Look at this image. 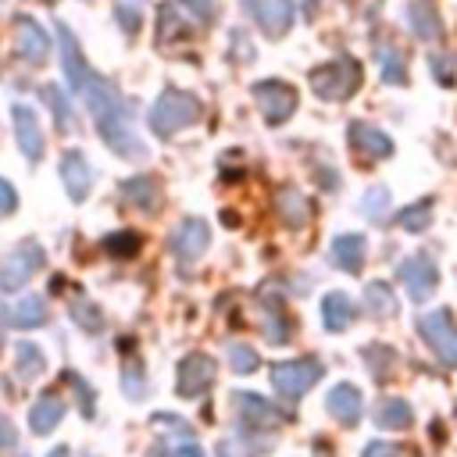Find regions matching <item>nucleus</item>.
Here are the masks:
<instances>
[{
	"label": "nucleus",
	"mask_w": 457,
	"mask_h": 457,
	"mask_svg": "<svg viewBox=\"0 0 457 457\" xmlns=\"http://www.w3.org/2000/svg\"><path fill=\"white\" fill-rule=\"evenodd\" d=\"M318 378H321V361L318 357H293V361H278L271 368V386L289 403L300 400Z\"/></svg>",
	"instance_id": "20e7f679"
},
{
	"label": "nucleus",
	"mask_w": 457,
	"mask_h": 457,
	"mask_svg": "<svg viewBox=\"0 0 457 457\" xmlns=\"http://www.w3.org/2000/svg\"><path fill=\"white\" fill-rule=\"evenodd\" d=\"M114 18H118V25H121L125 36H136L139 25H143V11H136V7H121V4H114Z\"/></svg>",
	"instance_id": "a19ab883"
},
{
	"label": "nucleus",
	"mask_w": 457,
	"mask_h": 457,
	"mask_svg": "<svg viewBox=\"0 0 457 457\" xmlns=\"http://www.w3.org/2000/svg\"><path fill=\"white\" fill-rule=\"evenodd\" d=\"M121 389L129 400H139L146 393V375H143V357H136L125 346V361H121Z\"/></svg>",
	"instance_id": "c85d7f7f"
},
{
	"label": "nucleus",
	"mask_w": 457,
	"mask_h": 457,
	"mask_svg": "<svg viewBox=\"0 0 457 457\" xmlns=\"http://www.w3.org/2000/svg\"><path fill=\"white\" fill-rule=\"evenodd\" d=\"M275 211H278V218H282L289 228H303V225L311 221V200H307L300 189H293V186H282V189L275 193Z\"/></svg>",
	"instance_id": "4be33fe9"
},
{
	"label": "nucleus",
	"mask_w": 457,
	"mask_h": 457,
	"mask_svg": "<svg viewBox=\"0 0 457 457\" xmlns=\"http://www.w3.org/2000/svg\"><path fill=\"white\" fill-rule=\"evenodd\" d=\"M46 457H68V446H57V450H50Z\"/></svg>",
	"instance_id": "8fccbe9b"
},
{
	"label": "nucleus",
	"mask_w": 457,
	"mask_h": 457,
	"mask_svg": "<svg viewBox=\"0 0 457 457\" xmlns=\"http://www.w3.org/2000/svg\"><path fill=\"white\" fill-rule=\"evenodd\" d=\"M321 325L328 332H346L353 325V303L346 293H325L321 300Z\"/></svg>",
	"instance_id": "393cba45"
},
{
	"label": "nucleus",
	"mask_w": 457,
	"mask_h": 457,
	"mask_svg": "<svg viewBox=\"0 0 457 457\" xmlns=\"http://www.w3.org/2000/svg\"><path fill=\"white\" fill-rule=\"evenodd\" d=\"M432 214H436V207H432V200L425 196V200L403 207V211L396 214V225H400L403 232H425V228L432 225Z\"/></svg>",
	"instance_id": "7c9ffc66"
},
{
	"label": "nucleus",
	"mask_w": 457,
	"mask_h": 457,
	"mask_svg": "<svg viewBox=\"0 0 457 457\" xmlns=\"http://www.w3.org/2000/svg\"><path fill=\"white\" fill-rule=\"evenodd\" d=\"M432 75H436V82L453 86V68H450V57H446V54H436V57H432Z\"/></svg>",
	"instance_id": "a18cd8bd"
},
{
	"label": "nucleus",
	"mask_w": 457,
	"mask_h": 457,
	"mask_svg": "<svg viewBox=\"0 0 457 457\" xmlns=\"http://www.w3.org/2000/svg\"><path fill=\"white\" fill-rule=\"evenodd\" d=\"M418 332H421V339L428 343V350H432L446 368L457 364V321H453V314H450L446 307L421 314V318H418Z\"/></svg>",
	"instance_id": "0eeeda50"
},
{
	"label": "nucleus",
	"mask_w": 457,
	"mask_h": 457,
	"mask_svg": "<svg viewBox=\"0 0 457 457\" xmlns=\"http://www.w3.org/2000/svg\"><path fill=\"white\" fill-rule=\"evenodd\" d=\"M246 14L257 21V29L271 39H282L293 29V0H243Z\"/></svg>",
	"instance_id": "9b49d317"
},
{
	"label": "nucleus",
	"mask_w": 457,
	"mask_h": 457,
	"mask_svg": "<svg viewBox=\"0 0 457 457\" xmlns=\"http://www.w3.org/2000/svg\"><path fill=\"white\" fill-rule=\"evenodd\" d=\"M14 371H18V378H25V382H32V378H39V375L46 371V353L39 350V343L21 339V343L14 346Z\"/></svg>",
	"instance_id": "a878e982"
},
{
	"label": "nucleus",
	"mask_w": 457,
	"mask_h": 457,
	"mask_svg": "<svg viewBox=\"0 0 457 457\" xmlns=\"http://www.w3.org/2000/svg\"><path fill=\"white\" fill-rule=\"evenodd\" d=\"M43 261H46V253L36 239L18 243L0 264V293H18L21 286H29V278L43 268Z\"/></svg>",
	"instance_id": "423d86ee"
},
{
	"label": "nucleus",
	"mask_w": 457,
	"mask_h": 457,
	"mask_svg": "<svg viewBox=\"0 0 457 457\" xmlns=\"http://www.w3.org/2000/svg\"><path fill=\"white\" fill-rule=\"evenodd\" d=\"M300 4H303V11H307V14H314V7H318V0H300Z\"/></svg>",
	"instance_id": "3c124183"
},
{
	"label": "nucleus",
	"mask_w": 457,
	"mask_h": 457,
	"mask_svg": "<svg viewBox=\"0 0 457 457\" xmlns=\"http://www.w3.org/2000/svg\"><path fill=\"white\" fill-rule=\"evenodd\" d=\"M57 46H61V68L71 82V89L82 96L100 139L107 143L111 154L125 157V161H143L146 157V143L139 139L136 132V121H132V107L129 100L121 96V89L104 79L79 50V39L68 32V25L57 21Z\"/></svg>",
	"instance_id": "f257e3e1"
},
{
	"label": "nucleus",
	"mask_w": 457,
	"mask_h": 457,
	"mask_svg": "<svg viewBox=\"0 0 457 457\" xmlns=\"http://www.w3.org/2000/svg\"><path fill=\"white\" fill-rule=\"evenodd\" d=\"M364 311H368L371 318H393V314H396V293H393V286H386V282H368V286H364Z\"/></svg>",
	"instance_id": "bb28decb"
},
{
	"label": "nucleus",
	"mask_w": 457,
	"mask_h": 457,
	"mask_svg": "<svg viewBox=\"0 0 457 457\" xmlns=\"http://www.w3.org/2000/svg\"><path fill=\"white\" fill-rule=\"evenodd\" d=\"M14 211H18V193H14V186L7 179H0V218H7Z\"/></svg>",
	"instance_id": "c03bdc74"
},
{
	"label": "nucleus",
	"mask_w": 457,
	"mask_h": 457,
	"mask_svg": "<svg viewBox=\"0 0 457 457\" xmlns=\"http://www.w3.org/2000/svg\"><path fill=\"white\" fill-rule=\"evenodd\" d=\"M253 104H257V111L264 114L268 125H282V121L293 118L300 96H296V89H293L289 82L261 79V82H253Z\"/></svg>",
	"instance_id": "6e6552de"
},
{
	"label": "nucleus",
	"mask_w": 457,
	"mask_h": 457,
	"mask_svg": "<svg viewBox=\"0 0 457 457\" xmlns=\"http://www.w3.org/2000/svg\"><path fill=\"white\" fill-rule=\"evenodd\" d=\"M361 457H407V446L375 439V443H368V446H364V453H361Z\"/></svg>",
	"instance_id": "37998d69"
},
{
	"label": "nucleus",
	"mask_w": 457,
	"mask_h": 457,
	"mask_svg": "<svg viewBox=\"0 0 457 457\" xmlns=\"http://www.w3.org/2000/svg\"><path fill=\"white\" fill-rule=\"evenodd\" d=\"M214 375H218L214 357H207V353H186L179 361V371H175V393L182 400H193V396H200V393H207L214 386Z\"/></svg>",
	"instance_id": "1a4fd4ad"
},
{
	"label": "nucleus",
	"mask_w": 457,
	"mask_h": 457,
	"mask_svg": "<svg viewBox=\"0 0 457 457\" xmlns=\"http://www.w3.org/2000/svg\"><path fill=\"white\" fill-rule=\"evenodd\" d=\"M14 54L29 64H43L50 57V36L39 29L36 18H18L14 21Z\"/></svg>",
	"instance_id": "2eb2a0df"
},
{
	"label": "nucleus",
	"mask_w": 457,
	"mask_h": 457,
	"mask_svg": "<svg viewBox=\"0 0 457 457\" xmlns=\"http://www.w3.org/2000/svg\"><path fill=\"white\" fill-rule=\"evenodd\" d=\"M4 314H7V325H14V328H39V325H46V300L39 296V293H29V296H21L14 307H4Z\"/></svg>",
	"instance_id": "b1692460"
},
{
	"label": "nucleus",
	"mask_w": 457,
	"mask_h": 457,
	"mask_svg": "<svg viewBox=\"0 0 457 457\" xmlns=\"http://www.w3.org/2000/svg\"><path fill=\"white\" fill-rule=\"evenodd\" d=\"M228 57H236L239 64H246V61L253 57V46H250V39H246L243 29H236V32L228 36Z\"/></svg>",
	"instance_id": "79ce46f5"
},
{
	"label": "nucleus",
	"mask_w": 457,
	"mask_h": 457,
	"mask_svg": "<svg viewBox=\"0 0 457 457\" xmlns=\"http://www.w3.org/2000/svg\"><path fill=\"white\" fill-rule=\"evenodd\" d=\"M43 100H46V107H50V114H54V125H57L61 132H71L75 114H71V107H68V96L50 82V86H43Z\"/></svg>",
	"instance_id": "2f4dec72"
},
{
	"label": "nucleus",
	"mask_w": 457,
	"mask_h": 457,
	"mask_svg": "<svg viewBox=\"0 0 457 457\" xmlns=\"http://www.w3.org/2000/svg\"><path fill=\"white\" fill-rule=\"evenodd\" d=\"M400 282H403V289L414 303H425L439 286V268L428 253H414L400 264Z\"/></svg>",
	"instance_id": "9d476101"
},
{
	"label": "nucleus",
	"mask_w": 457,
	"mask_h": 457,
	"mask_svg": "<svg viewBox=\"0 0 457 457\" xmlns=\"http://www.w3.org/2000/svg\"><path fill=\"white\" fill-rule=\"evenodd\" d=\"M179 4L189 11V18H193L196 25H211L214 14H218V0H179Z\"/></svg>",
	"instance_id": "ea45409f"
},
{
	"label": "nucleus",
	"mask_w": 457,
	"mask_h": 457,
	"mask_svg": "<svg viewBox=\"0 0 457 457\" xmlns=\"http://www.w3.org/2000/svg\"><path fill=\"white\" fill-rule=\"evenodd\" d=\"M364 361L371 364V375L382 382V378H389V368H393V350H386V346H364Z\"/></svg>",
	"instance_id": "4c0bfd02"
},
{
	"label": "nucleus",
	"mask_w": 457,
	"mask_h": 457,
	"mask_svg": "<svg viewBox=\"0 0 457 457\" xmlns=\"http://www.w3.org/2000/svg\"><path fill=\"white\" fill-rule=\"evenodd\" d=\"M57 171H61V182H64L68 196L75 204H82L89 196V189H93V164L86 161V154L82 150H64Z\"/></svg>",
	"instance_id": "4468645a"
},
{
	"label": "nucleus",
	"mask_w": 457,
	"mask_h": 457,
	"mask_svg": "<svg viewBox=\"0 0 457 457\" xmlns=\"http://www.w3.org/2000/svg\"><path fill=\"white\" fill-rule=\"evenodd\" d=\"M311 89L328 100V104H343L361 89V64L353 57H332L318 68H311Z\"/></svg>",
	"instance_id": "7ed1b4c3"
},
{
	"label": "nucleus",
	"mask_w": 457,
	"mask_h": 457,
	"mask_svg": "<svg viewBox=\"0 0 457 457\" xmlns=\"http://www.w3.org/2000/svg\"><path fill=\"white\" fill-rule=\"evenodd\" d=\"M68 311H71V321L79 325V328H86V332H104V314H100V307L96 303H89L86 296H75L71 303H68Z\"/></svg>",
	"instance_id": "473e14b6"
},
{
	"label": "nucleus",
	"mask_w": 457,
	"mask_h": 457,
	"mask_svg": "<svg viewBox=\"0 0 457 457\" xmlns=\"http://www.w3.org/2000/svg\"><path fill=\"white\" fill-rule=\"evenodd\" d=\"M214 457H232V446L228 443H218V453Z\"/></svg>",
	"instance_id": "09e8293b"
},
{
	"label": "nucleus",
	"mask_w": 457,
	"mask_h": 457,
	"mask_svg": "<svg viewBox=\"0 0 457 457\" xmlns=\"http://www.w3.org/2000/svg\"><path fill=\"white\" fill-rule=\"evenodd\" d=\"M11 121H14V136H18L21 157H25L29 164H39L46 143H43V129H39L36 111H32L29 104H14V107H11Z\"/></svg>",
	"instance_id": "f8f14e48"
},
{
	"label": "nucleus",
	"mask_w": 457,
	"mask_h": 457,
	"mask_svg": "<svg viewBox=\"0 0 457 457\" xmlns=\"http://www.w3.org/2000/svg\"><path fill=\"white\" fill-rule=\"evenodd\" d=\"M121 200L143 214H157L161 211V182L154 175H132L121 182Z\"/></svg>",
	"instance_id": "f3484780"
},
{
	"label": "nucleus",
	"mask_w": 457,
	"mask_h": 457,
	"mask_svg": "<svg viewBox=\"0 0 457 457\" xmlns=\"http://www.w3.org/2000/svg\"><path fill=\"white\" fill-rule=\"evenodd\" d=\"M200 114H204V107H200V100H196L193 93H186V89H164V93L150 104L146 125H150L154 136L171 139V136H179L182 129L196 125Z\"/></svg>",
	"instance_id": "f03ea898"
},
{
	"label": "nucleus",
	"mask_w": 457,
	"mask_h": 457,
	"mask_svg": "<svg viewBox=\"0 0 457 457\" xmlns=\"http://www.w3.org/2000/svg\"><path fill=\"white\" fill-rule=\"evenodd\" d=\"M407 21H411V32L418 39H425V43L443 36V18H439L432 0H411L407 4Z\"/></svg>",
	"instance_id": "5701e85b"
},
{
	"label": "nucleus",
	"mask_w": 457,
	"mask_h": 457,
	"mask_svg": "<svg viewBox=\"0 0 457 457\" xmlns=\"http://www.w3.org/2000/svg\"><path fill=\"white\" fill-rule=\"evenodd\" d=\"M146 457H204V450H200V443L182 439V443H157L146 450Z\"/></svg>",
	"instance_id": "e433bc0d"
},
{
	"label": "nucleus",
	"mask_w": 457,
	"mask_h": 457,
	"mask_svg": "<svg viewBox=\"0 0 457 457\" xmlns=\"http://www.w3.org/2000/svg\"><path fill=\"white\" fill-rule=\"evenodd\" d=\"M261 332H264V339H268L271 346H282V343L289 339L293 325H289L286 307H282L278 296H264V300H261Z\"/></svg>",
	"instance_id": "412c9836"
},
{
	"label": "nucleus",
	"mask_w": 457,
	"mask_h": 457,
	"mask_svg": "<svg viewBox=\"0 0 457 457\" xmlns=\"http://www.w3.org/2000/svg\"><path fill=\"white\" fill-rule=\"evenodd\" d=\"M225 357H228V371H236V375H253L261 368L257 350L246 346V343H228L225 346Z\"/></svg>",
	"instance_id": "72a5a7b5"
},
{
	"label": "nucleus",
	"mask_w": 457,
	"mask_h": 457,
	"mask_svg": "<svg viewBox=\"0 0 457 457\" xmlns=\"http://www.w3.org/2000/svg\"><path fill=\"white\" fill-rule=\"evenodd\" d=\"M14 443H18V432H14L11 418H7V414H0V453L14 450Z\"/></svg>",
	"instance_id": "49530a36"
},
{
	"label": "nucleus",
	"mask_w": 457,
	"mask_h": 457,
	"mask_svg": "<svg viewBox=\"0 0 457 457\" xmlns=\"http://www.w3.org/2000/svg\"><path fill=\"white\" fill-rule=\"evenodd\" d=\"M350 146H353V154H361L368 161H382L393 154V139L368 121H350Z\"/></svg>",
	"instance_id": "a211bd4d"
},
{
	"label": "nucleus",
	"mask_w": 457,
	"mask_h": 457,
	"mask_svg": "<svg viewBox=\"0 0 457 457\" xmlns=\"http://www.w3.org/2000/svg\"><path fill=\"white\" fill-rule=\"evenodd\" d=\"M111 257H118V261H129V257H136L139 253V246H143V236L139 232H132V228H118V232H111V236H104V243H100Z\"/></svg>",
	"instance_id": "c756f323"
},
{
	"label": "nucleus",
	"mask_w": 457,
	"mask_h": 457,
	"mask_svg": "<svg viewBox=\"0 0 457 457\" xmlns=\"http://www.w3.org/2000/svg\"><path fill=\"white\" fill-rule=\"evenodd\" d=\"M64 382H68V386H71V389L79 393V407H82V414H86V418H93L96 403H93V389H89V386L82 382V375H75V371L68 368V371H64Z\"/></svg>",
	"instance_id": "58836bf2"
},
{
	"label": "nucleus",
	"mask_w": 457,
	"mask_h": 457,
	"mask_svg": "<svg viewBox=\"0 0 457 457\" xmlns=\"http://www.w3.org/2000/svg\"><path fill=\"white\" fill-rule=\"evenodd\" d=\"M386 211H389V189L386 186H371L364 193V200H361V214L371 218V221H382Z\"/></svg>",
	"instance_id": "c9c22d12"
},
{
	"label": "nucleus",
	"mask_w": 457,
	"mask_h": 457,
	"mask_svg": "<svg viewBox=\"0 0 457 457\" xmlns=\"http://www.w3.org/2000/svg\"><path fill=\"white\" fill-rule=\"evenodd\" d=\"M325 407H328V414H332L339 425H346V428H353V425L361 421V414H364L361 389L350 386V382H336V386L328 389V396H325Z\"/></svg>",
	"instance_id": "dca6fc26"
},
{
	"label": "nucleus",
	"mask_w": 457,
	"mask_h": 457,
	"mask_svg": "<svg viewBox=\"0 0 457 457\" xmlns=\"http://www.w3.org/2000/svg\"><path fill=\"white\" fill-rule=\"evenodd\" d=\"M64 396L61 393H43L32 407H29V428L36 432V436H46V432H54L57 425H61V418H64Z\"/></svg>",
	"instance_id": "aec40b11"
},
{
	"label": "nucleus",
	"mask_w": 457,
	"mask_h": 457,
	"mask_svg": "<svg viewBox=\"0 0 457 457\" xmlns=\"http://www.w3.org/2000/svg\"><path fill=\"white\" fill-rule=\"evenodd\" d=\"M378 68H382V79L389 86H403L407 82V64H403L396 46H378Z\"/></svg>",
	"instance_id": "f704fd0d"
},
{
	"label": "nucleus",
	"mask_w": 457,
	"mask_h": 457,
	"mask_svg": "<svg viewBox=\"0 0 457 457\" xmlns=\"http://www.w3.org/2000/svg\"><path fill=\"white\" fill-rule=\"evenodd\" d=\"M411 421H414V411H411V403L400 400V396H389V400H382V403L375 407V425H378V428H407Z\"/></svg>",
	"instance_id": "cd10ccee"
},
{
	"label": "nucleus",
	"mask_w": 457,
	"mask_h": 457,
	"mask_svg": "<svg viewBox=\"0 0 457 457\" xmlns=\"http://www.w3.org/2000/svg\"><path fill=\"white\" fill-rule=\"evenodd\" d=\"M232 411H236V425L243 436H253V432H271L286 421V411L275 407L271 400L257 396V393H236L232 396Z\"/></svg>",
	"instance_id": "39448f33"
},
{
	"label": "nucleus",
	"mask_w": 457,
	"mask_h": 457,
	"mask_svg": "<svg viewBox=\"0 0 457 457\" xmlns=\"http://www.w3.org/2000/svg\"><path fill=\"white\" fill-rule=\"evenodd\" d=\"M364 253H368V239H364L361 232H343V236H336V239H332V250H328L332 264H336L339 271H346V275H357V271L364 268Z\"/></svg>",
	"instance_id": "6ab92c4d"
},
{
	"label": "nucleus",
	"mask_w": 457,
	"mask_h": 457,
	"mask_svg": "<svg viewBox=\"0 0 457 457\" xmlns=\"http://www.w3.org/2000/svg\"><path fill=\"white\" fill-rule=\"evenodd\" d=\"M168 246H171V253H175L182 264L200 261V253L211 246V228H207V221H200V218H186V221H179V228L171 232Z\"/></svg>",
	"instance_id": "ddd939ff"
},
{
	"label": "nucleus",
	"mask_w": 457,
	"mask_h": 457,
	"mask_svg": "<svg viewBox=\"0 0 457 457\" xmlns=\"http://www.w3.org/2000/svg\"><path fill=\"white\" fill-rule=\"evenodd\" d=\"M114 4H121V7H136V11L146 7V0H114Z\"/></svg>",
	"instance_id": "de8ad7c7"
}]
</instances>
